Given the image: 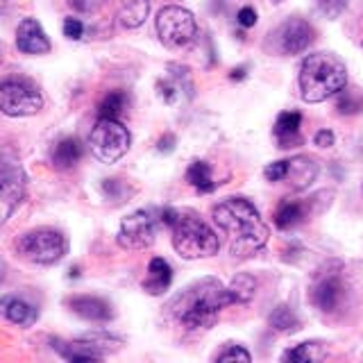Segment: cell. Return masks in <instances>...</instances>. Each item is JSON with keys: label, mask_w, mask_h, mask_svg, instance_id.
Wrapping results in <instances>:
<instances>
[{"label": "cell", "mask_w": 363, "mask_h": 363, "mask_svg": "<svg viewBox=\"0 0 363 363\" xmlns=\"http://www.w3.org/2000/svg\"><path fill=\"white\" fill-rule=\"evenodd\" d=\"M345 295V284L338 270H327L315 279L311 289V302L325 313H334Z\"/></svg>", "instance_id": "cell-14"}, {"label": "cell", "mask_w": 363, "mask_h": 363, "mask_svg": "<svg viewBox=\"0 0 363 363\" xmlns=\"http://www.w3.org/2000/svg\"><path fill=\"white\" fill-rule=\"evenodd\" d=\"M268 323L279 334H293V332H298V329H300V318L295 315V311L286 304L275 306L272 313L268 315Z\"/></svg>", "instance_id": "cell-24"}, {"label": "cell", "mask_w": 363, "mask_h": 363, "mask_svg": "<svg viewBox=\"0 0 363 363\" xmlns=\"http://www.w3.org/2000/svg\"><path fill=\"white\" fill-rule=\"evenodd\" d=\"M230 293L234 298V304H245L255 298L257 293V279L252 275H247V272H241V275H236L230 284Z\"/></svg>", "instance_id": "cell-26"}, {"label": "cell", "mask_w": 363, "mask_h": 363, "mask_svg": "<svg viewBox=\"0 0 363 363\" xmlns=\"http://www.w3.org/2000/svg\"><path fill=\"white\" fill-rule=\"evenodd\" d=\"M318 359H320L318 343H300L281 354V361H291V363H309V361H318Z\"/></svg>", "instance_id": "cell-28"}, {"label": "cell", "mask_w": 363, "mask_h": 363, "mask_svg": "<svg viewBox=\"0 0 363 363\" xmlns=\"http://www.w3.org/2000/svg\"><path fill=\"white\" fill-rule=\"evenodd\" d=\"M116 18L123 28H139L145 23L147 11H150V3L147 0H111Z\"/></svg>", "instance_id": "cell-18"}, {"label": "cell", "mask_w": 363, "mask_h": 363, "mask_svg": "<svg viewBox=\"0 0 363 363\" xmlns=\"http://www.w3.org/2000/svg\"><path fill=\"white\" fill-rule=\"evenodd\" d=\"M230 304H234L230 286H225L216 277H204L179 291L166 309L184 329L200 332L218 320L220 311Z\"/></svg>", "instance_id": "cell-2"}, {"label": "cell", "mask_w": 363, "mask_h": 363, "mask_svg": "<svg viewBox=\"0 0 363 363\" xmlns=\"http://www.w3.org/2000/svg\"><path fill=\"white\" fill-rule=\"evenodd\" d=\"M213 223L227 236L234 259H250L268 243V225L261 220L255 204L245 198H227L211 211Z\"/></svg>", "instance_id": "cell-1"}, {"label": "cell", "mask_w": 363, "mask_h": 363, "mask_svg": "<svg viewBox=\"0 0 363 363\" xmlns=\"http://www.w3.org/2000/svg\"><path fill=\"white\" fill-rule=\"evenodd\" d=\"M318 175V164L309 157H293L289 159V173H286V179L293 182L295 189H304L309 186L311 182L315 179Z\"/></svg>", "instance_id": "cell-22"}, {"label": "cell", "mask_w": 363, "mask_h": 363, "mask_svg": "<svg viewBox=\"0 0 363 363\" xmlns=\"http://www.w3.org/2000/svg\"><path fill=\"white\" fill-rule=\"evenodd\" d=\"M186 182L202 193H211L216 189V182L211 177V166L207 162H193L186 170Z\"/></svg>", "instance_id": "cell-25"}, {"label": "cell", "mask_w": 363, "mask_h": 363, "mask_svg": "<svg viewBox=\"0 0 363 363\" xmlns=\"http://www.w3.org/2000/svg\"><path fill=\"white\" fill-rule=\"evenodd\" d=\"M286 173H289V162L286 159H281V162H275V164H268L264 175L268 182H279V179H286Z\"/></svg>", "instance_id": "cell-31"}, {"label": "cell", "mask_w": 363, "mask_h": 363, "mask_svg": "<svg viewBox=\"0 0 363 363\" xmlns=\"http://www.w3.org/2000/svg\"><path fill=\"white\" fill-rule=\"evenodd\" d=\"M170 234H173L175 252L182 259H209L218 255L220 250V241L216 232L193 211H179L173 227H170Z\"/></svg>", "instance_id": "cell-4"}, {"label": "cell", "mask_w": 363, "mask_h": 363, "mask_svg": "<svg viewBox=\"0 0 363 363\" xmlns=\"http://www.w3.org/2000/svg\"><path fill=\"white\" fill-rule=\"evenodd\" d=\"M43 107V98L32 84L23 79H5L0 84V109L5 116H34Z\"/></svg>", "instance_id": "cell-9"}, {"label": "cell", "mask_w": 363, "mask_h": 363, "mask_svg": "<svg viewBox=\"0 0 363 363\" xmlns=\"http://www.w3.org/2000/svg\"><path fill=\"white\" fill-rule=\"evenodd\" d=\"M300 125H302V116L298 111L279 113L275 121V139H277L279 147H295L298 143H302Z\"/></svg>", "instance_id": "cell-19"}, {"label": "cell", "mask_w": 363, "mask_h": 363, "mask_svg": "<svg viewBox=\"0 0 363 363\" xmlns=\"http://www.w3.org/2000/svg\"><path fill=\"white\" fill-rule=\"evenodd\" d=\"M121 347L123 340L109 334H89L77 340H52V350L66 361H98Z\"/></svg>", "instance_id": "cell-8"}, {"label": "cell", "mask_w": 363, "mask_h": 363, "mask_svg": "<svg viewBox=\"0 0 363 363\" xmlns=\"http://www.w3.org/2000/svg\"><path fill=\"white\" fill-rule=\"evenodd\" d=\"M170 281H173V268L166 259L162 257H155L150 259V264H147V277L143 279V291L147 295H162L168 291Z\"/></svg>", "instance_id": "cell-16"}, {"label": "cell", "mask_w": 363, "mask_h": 363, "mask_svg": "<svg viewBox=\"0 0 363 363\" xmlns=\"http://www.w3.org/2000/svg\"><path fill=\"white\" fill-rule=\"evenodd\" d=\"M245 77V68H236V71H232V79H243Z\"/></svg>", "instance_id": "cell-39"}, {"label": "cell", "mask_w": 363, "mask_h": 363, "mask_svg": "<svg viewBox=\"0 0 363 363\" xmlns=\"http://www.w3.org/2000/svg\"><path fill=\"white\" fill-rule=\"evenodd\" d=\"M347 71L345 64L332 52H313L304 57L298 75L300 96L304 102L315 105L327 98H332L345 89Z\"/></svg>", "instance_id": "cell-3"}, {"label": "cell", "mask_w": 363, "mask_h": 363, "mask_svg": "<svg viewBox=\"0 0 363 363\" xmlns=\"http://www.w3.org/2000/svg\"><path fill=\"white\" fill-rule=\"evenodd\" d=\"M128 105H130L128 94H125V91H121V89H116V91H109V94L102 98L98 109H100V116H105V118H118L121 113L128 109Z\"/></svg>", "instance_id": "cell-27"}, {"label": "cell", "mask_w": 363, "mask_h": 363, "mask_svg": "<svg viewBox=\"0 0 363 363\" xmlns=\"http://www.w3.org/2000/svg\"><path fill=\"white\" fill-rule=\"evenodd\" d=\"M14 247L21 259L30 261L34 266H52L64 259L68 243L62 232L50 230V227H39V230L21 234Z\"/></svg>", "instance_id": "cell-5"}, {"label": "cell", "mask_w": 363, "mask_h": 363, "mask_svg": "<svg viewBox=\"0 0 363 363\" xmlns=\"http://www.w3.org/2000/svg\"><path fill=\"white\" fill-rule=\"evenodd\" d=\"M155 225L157 218H152L150 211H134L128 218H123L116 241L123 250H145L155 241Z\"/></svg>", "instance_id": "cell-11"}, {"label": "cell", "mask_w": 363, "mask_h": 363, "mask_svg": "<svg viewBox=\"0 0 363 363\" xmlns=\"http://www.w3.org/2000/svg\"><path fill=\"white\" fill-rule=\"evenodd\" d=\"M157 150L159 152H173L175 150V136L173 134L162 136V139H159V143H157Z\"/></svg>", "instance_id": "cell-37"}, {"label": "cell", "mask_w": 363, "mask_h": 363, "mask_svg": "<svg viewBox=\"0 0 363 363\" xmlns=\"http://www.w3.org/2000/svg\"><path fill=\"white\" fill-rule=\"evenodd\" d=\"M334 141H336V136H334L332 130H320V132H318V134L313 136V143H315L318 147H332Z\"/></svg>", "instance_id": "cell-35"}, {"label": "cell", "mask_w": 363, "mask_h": 363, "mask_svg": "<svg viewBox=\"0 0 363 363\" xmlns=\"http://www.w3.org/2000/svg\"><path fill=\"white\" fill-rule=\"evenodd\" d=\"M68 3H71L73 9L82 11V14H94V11L105 5V0H68Z\"/></svg>", "instance_id": "cell-34"}, {"label": "cell", "mask_w": 363, "mask_h": 363, "mask_svg": "<svg viewBox=\"0 0 363 363\" xmlns=\"http://www.w3.org/2000/svg\"><path fill=\"white\" fill-rule=\"evenodd\" d=\"M16 48L26 55H45L52 45L37 18H23L16 30Z\"/></svg>", "instance_id": "cell-15"}, {"label": "cell", "mask_w": 363, "mask_h": 363, "mask_svg": "<svg viewBox=\"0 0 363 363\" xmlns=\"http://www.w3.org/2000/svg\"><path fill=\"white\" fill-rule=\"evenodd\" d=\"M315 5H318V9H320L323 16H327V18H338L345 11L347 0H315Z\"/></svg>", "instance_id": "cell-29"}, {"label": "cell", "mask_w": 363, "mask_h": 363, "mask_svg": "<svg viewBox=\"0 0 363 363\" xmlns=\"http://www.w3.org/2000/svg\"><path fill=\"white\" fill-rule=\"evenodd\" d=\"M68 306L73 309V313H77L79 318L91 323H105L113 315L111 313V306L100 300V298H91V295H77V298L68 300Z\"/></svg>", "instance_id": "cell-17"}, {"label": "cell", "mask_w": 363, "mask_h": 363, "mask_svg": "<svg viewBox=\"0 0 363 363\" xmlns=\"http://www.w3.org/2000/svg\"><path fill=\"white\" fill-rule=\"evenodd\" d=\"M130 143H132V136L118 118L100 116L89 136L91 152H94L102 164H116L118 159L130 150Z\"/></svg>", "instance_id": "cell-6"}, {"label": "cell", "mask_w": 363, "mask_h": 363, "mask_svg": "<svg viewBox=\"0 0 363 363\" xmlns=\"http://www.w3.org/2000/svg\"><path fill=\"white\" fill-rule=\"evenodd\" d=\"M338 109L340 111H347V113H354V111H359L361 109V105H359V102H354V100H350V98H340L338 100Z\"/></svg>", "instance_id": "cell-38"}, {"label": "cell", "mask_w": 363, "mask_h": 363, "mask_svg": "<svg viewBox=\"0 0 363 363\" xmlns=\"http://www.w3.org/2000/svg\"><path fill=\"white\" fill-rule=\"evenodd\" d=\"M157 94L168 107H177L189 102L193 98V79L189 68L179 64H168L166 73L157 82Z\"/></svg>", "instance_id": "cell-13"}, {"label": "cell", "mask_w": 363, "mask_h": 363, "mask_svg": "<svg viewBox=\"0 0 363 363\" xmlns=\"http://www.w3.org/2000/svg\"><path fill=\"white\" fill-rule=\"evenodd\" d=\"M0 309H3V315L7 318L9 323L14 325H23V327H30L37 323L39 318V311L34 309V306H30L28 302H23L18 298H3V302H0Z\"/></svg>", "instance_id": "cell-21"}, {"label": "cell", "mask_w": 363, "mask_h": 363, "mask_svg": "<svg viewBox=\"0 0 363 363\" xmlns=\"http://www.w3.org/2000/svg\"><path fill=\"white\" fill-rule=\"evenodd\" d=\"M79 155H82V147H79L77 139H62L52 150V166L57 170L73 168L77 164Z\"/></svg>", "instance_id": "cell-23"}, {"label": "cell", "mask_w": 363, "mask_h": 363, "mask_svg": "<svg viewBox=\"0 0 363 363\" xmlns=\"http://www.w3.org/2000/svg\"><path fill=\"white\" fill-rule=\"evenodd\" d=\"M102 191H105L107 198L121 200L125 193H128V186H125L121 179H105V182H102Z\"/></svg>", "instance_id": "cell-32"}, {"label": "cell", "mask_w": 363, "mask_h": 363, "mask_svg": "<svg viewBox=\"0 0 363 363\" xmlns=\"http://www.w3.org/2000/svg\"><path fill=\"white\" fill-rule=\"evenodd\" d=\"M238 23H241L243 28H252L257 23V11L252 7H243L238 11Z\"/></svg>", "instance_id": "cell-36"}, {"label": "cell", "mask_w": 363, "mask_h": 363, "mask_svg": "<svg viewBox=\"0 0 363 363\" xmlns=\"http://www.w3.org/2000/svg\"><path fill=\"white\" fill-rule=\"evenodd\" d=\"M306 213H309V202L304 200H281L279 207L275 211V225L279 227V230H291V227L300 225Z\"/></svg>", "instance_id": "cell-20"}, {"label": "cell", "mask_w": 363, "mask_h": 363, "mask_svg": "<svg viewBox=\"0 0 363 363\" xmlns=\"http://www.w3.org/2000/svg\"><path fill=\"white\" fill-rule=\"evenodd\" d=\"M82 34H84L82 21H77V18H66L64 21V37L77 41V39H82Z\"/></svg>", "instance_id": "cell-33"}, {"label": "cell", "mask_w": 363, "mask_h": 363, "mask_svg": "<svg viewBox=\"0 0 363 363\" xmlns=\"http://www.w3.org/2000/svg\"><path fill=\"white\" fill-rule=\"evenodd\" d=\"M155 26H157V37L166 48H184V45H189L198 37L196 16L189 9L177 5H168L164 9H159Z\"/></svg>", "instance_id": "cell-7"}, {"label": "cell", "mask_w": 363, "mask_h": 363, "mask_svg": "<svg viewBox=\"0 0 363 363\" xmlns=\"http://www.w3.org/2000/svg\"><path fill=\"white\" fill-rule=\"evenodd\" d=\"M270 39H275V48L281 55H300L304 52L315 39L313 28L304 18H286L281 26L270 34Z\"/></svg>", "instance_id": "cell-12"}, {"label": "cell", "mask_w": 363, "mask_h": 363, "mask_svg": "<svg viewBox=\"0 0 363 363\" xmlns=\"http://www.w3.org/2000/svg\"><path fill=\"white\" fill-rule=\"evenodd\" d=\"M250 352L243 350L241 345H227L225 350H220L216 354V361H250Z\"/></svg>", "instance_id": "cell-30"}, {"label": "cell", "mask_w": 363, "mask_h": 363, "mask_svg": "<svg viewBox=\"0 0 363 363\" xmlns=\"http://www.w3.org/2000/svg\"><path fill=\"white\" fill-rule=\"evenodd\" d=\"M28 177L18 159L5 152L3 157V175H0V204H3V220H7L11 211L26 198Z\"/></svg>", "instance_id": "cell-10"}]
</instances>
